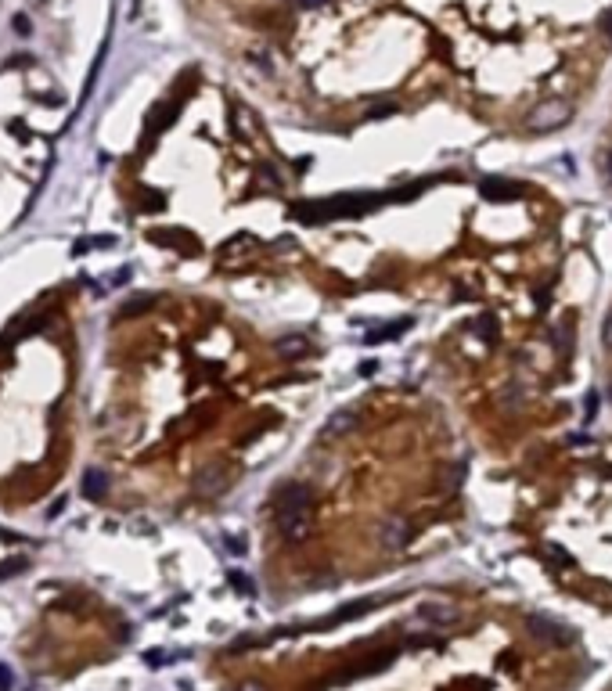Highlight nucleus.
I'll return each instance as SVG.
<instances>
[{"label": "nucleus", "mask_w": 612, "mask_h": 691, "mask_svg": "<svg viewBox=\"0 0 612 691\" xmlns=\"http://www.w3.org/2000/svg\"><path fill=\"white\" fill-rule=\"evenodd\" d=\"M151 296H134V299H127L123 306H119V314L116 317H123V321H134V317H141V314H148L151 310Z\"/></svg>", "instance_id": "15"}, {"label": "nucleus", "mask_w": 612, "mask_h": 691, "mask_svg": "<svg viewBox=\"0 0 612 691\" xmlns=\"http://www.w3.org/2000/svg\"><path fill=\"white\" fill-rule=\"evenodd\" d=\"M231 584H235V587H238L242 594H249V591H252V584L245 580V572H231Z\"/></svg>", "instance_id": "24"}, {"label": "nucleus", "mask_w": 612, "mask_h": 691, "mask_svg": "<svg viewBox=\"0 0 612 691\" xmlns=\"http://www.w3.org/2000/svg\"><path fill=\"white\" fill-rule=\"evenodd\" d=\"M608 396H612V382H608Z\"/></svg>", "instance_id": "34"}, {"label": "nucleus", "mask_w": 612, "mask_h": 691, "mask_svg": "<svg viewBox=\"0 0 612 691\" xmlns=\"http://www.w3.org/2000/svg\"><path fill=\"white\" fill-rule=\"evenodd\" d=\"M476 335H479V338H486V342H493V338H497V324H493V317H479V321H476Z\"/></svg>", "instance_id": "20"}, {"label": "nucleus", "mask_w": 612, "mask_h": 691, "mask_svg": "<svg viewBox=\"0 0 612 691\" xmlns=\"http://www.w3.org/2000/svg\"><path fill=\"white\" fill-rule=\"evenodd\" d=\"M378 601L375 598H364V601H353V605H346V609H339V612H331L324 623H317L321 630H331V626H339V623H350V619H357V616H364V612H371Z\"/></svg>", "instance_id": "11"}, {"label": "nucleus", "mask_w": 612, "mask_h": 691, "mask_svg": "<svg viewBox=\"0 0 612 691\" xmlns=\"http://www.w3.org/2000/svg\"><path fill=\"white\" fill-rule=\"evenodd\" d=\"M569 115H573V108H569L566 101H540V105L530 112V130H533V134H551V130L566 127Z\"/></svg>", "instance_id": "3"}, {"label": "nucleus", "mask_w": 612, "mask_h": 691, "mask_svg": "<svg viewBox=\"0 0 612 691\" xmlns=\"http://www.w3.org/2000/svg\"><path fill=\"white\" fill-rule=\"evenodd\" d=\"M292 220L299 223H321V220H335V213H331V202H296L289 209Z\"/></svg>", "instance_id": "8"}, {"label": "nucleus", "mask_w": 612, "mask_h": 691, "mask_svg": "<svg viewBox=\"0 0 612 691\" xmlns=\"http://www.w3.org/2000/svg\"><path fill=\"white\" fill-rule=\"evenodd\" d=\"M357 422H360V414H357V411H350V407L335 411V414L328 418V425H324V439H339V436L353 432V429H357Z\"/></svg>", "instance_id": "9"}, {"label": "nucleus", "mask_w": 612, "mask_h": 691, "mask_svg": "<svg viewBox=\"0 0 612 691\" xmlns=\"http://www.w3.org/2000/svg\"><path fill=\"white\" fill-rule=\"evenodd\" d=\"M479 195L486 202H508V198H519L522 195V184L500 181V177H486V181H479Z\"/></svg>", "instance_id": "7"}, {"label": "nucleus", "mask_w": 612, "mask_h": 691, "mask_svg": "<svg viewBox=\"0 0 612 691\" xmlns=\"http://www.w3.org/2000/svg\"><path fill=\"white\" fill-rule=\"evenodd\" d=\"M26 569H29V558H8L0 565V580H11L15 572H26Z\"/></svg>", "instance_id": "18"}, {"label": "nucleus", "mask_w": 612, "mask_h": 691, "mask_svg": "<svg viewBox=\"0 0 612 691\" xmlns=\"http://www.w3.org/2000/svg\"><path fill=\"white\" fill-rule=\"evenodd\" d=\"M227 551L242 555V551H245V540H242V537H231V540H227Z\"/></svg>", "instance_id": "30"}, {"label": "nucleus", "mask_w": 612, "mask_h": 691, "mask_svg": "<svg viewBox=\"0 0 612 691\" xmlns=\"http://www.w3.org/2000/svg\"><path fill=\"white\" fill-rule=\"evenodd\" d=\"M173 115H177V108L173 105H159L155 112H151V123H148V137H155V134H162L166 127L173 123Z\"/></svg>", "instance_id": "14"}, {"label": "nucleus", "mask_w": 612, "mask_h": 691, "mask_svg": "<svg viewBox=\"0 0 612 691\" xmlns=\"http://www.w3.org/2000/svg\"><path fill=\"white\" fill-rule=\"evenodd\" d=\"M418 616L432 626H451V623L461 619V612L451 601H425V605H418Z\"/></svg>", "instance_id": "6"}, {"label": "nucleus", "mask_w": 612, "mask_h": 691, "mask_svg": "<svg viewBox=\"0 0 612 691\" xmlns=\"http://www.w3.org/2000/svg\"><path fill=\"white\" fill-rule=\"evenodd\" d=\"M263 641H267V638H259V633H242V638H235L227 648H231V652H245V648H256V645H263Z\"/></svg>", "instance_id": "19"}, {"label": "nucleus", "mask_w": 612, "mask_h": 691, "mask_svg": "<svg viewBox=\"0 0 612 691\" xmlns=\"http://www.w3.org/2000/svg\"><path fill=\"white\" fill-rule=\"evenodd\" d=\"M605 173H608V181H612V151H605Z\"/></svg>", "instance_id": "33"}, {"label": "nucleus", "mask_w": 612, "mask_h": 691, "mask_svg": "<svg viewBox=\"0 0 612 691\" xmlns=\"http://www.w3.org/2000/svg\"><path fill=\"white\" fill-rule=\"evenodd\" d=\"M162 659H166V655H162L159 648H151V652H144V663H148V666H162Z\"/></svg>", "instance_id": "29"}, {"label": "nucleus", "mask_w": 612, "mask_h": 691, "mask_svg": "<svg viewBox=\"0 0 612 691\" xmlns=\"http://www.w3.org/2000/svg\"><path fill=\"white\" fill-rule=\"evenodd\" d=\"M601 342H605L608 350H612V314L605 317V328H601Z\"/></svg>", "instance_id": "28"}, {"label": "nucleus", "mask_w": 612, "mask_h": 691, "mask_svg": "<svg viewBox=\"0 0 612 691\" xmlns=\"http://www.w3.org/2000/svg\"><path fill=\"white\" fill-rule=\"evenodd\" d=\"M11 680H15V677H11V670H8L4 663H0V691H8V687H11Z\"/></svg>", "instance_id": "27"}, {"label": "nucleus", "mask_w": 612, "mask_h": 691, "mask_svg": "<svg viewBox=\"0 0 612 691\" xmlns=\"http://www.w3.org/2000/svg\"><path fill=\"white\" fill-rule=\"evenodd\" d=\"M166 202H162V195L159 191H148V195H141V209H151V213H159Z\"/></svg>", "instance_id": "21"}, {"label": "nucleus", "mask_w": 612, "mask_h": 691, "mask_svg": "<svg viewBox=\"0 0 612 691\" xmlns=\"http://www.w3.org/2000/svg\"><path fill=\"white\" fill-rule=\"evenodd\" d=\"M601 29H605V33H608V36H612V8H608V11H605V15H601Z\"/></svg>", "instance_id": "31"}, {"label": "nucleus", "mask_w": 612, "mask_h": 691, "mask_svg": "<svg viewBox=\"0 0 612 691\" xmlns=\"http://www.w3.org/2000/svg\"><path fill=\"white\" fill-rule=\"evenodd\" d=\"M393 112H397V105H393V101H385V105H375L367 115H371V119H385V115H393Z\"/></svg>", "instance_id": "22"}, {"label": "nucleus", "mask_w": 612, "mask_h": 691, "mask_svg": "<svg viewBox=\"0 0 612 691\" xmlns=\"http://www.w3.org/2000/svg\"><path fill=\"white\" fill-rule=\"evenodd\" d=\"M299 515H313V493L303 483H285L274 493V523H281V518H299Z\"/></svg>", "instance_id": "1"}, {"label": "nucleus", "mask_w": 612, "mask_h": 691, "mask_svg": "<svg viewBox=\"0 0 612 691\" xmlns=\"http://www.w3.org/2000/svg\"><path fill=\"white\" fill-rule=\"evenodd\" d=\"M526 623H530V630H533V638H540V641H547V645H573V626H566V623H559V619H551V616H544V612L530 616Z\"/></svg>", "instance_id": "4"}, {"label": "nucleus", "mask_w": 612, "mask_h": 691, "mask_svg": "<svg viewBox=\"0 0 612 691\" xmlns=\"http://www.w3.org/2000/svg\"><path fill=\"white\" fill-rule=\"evenodd\" d=\"M277 530H281V537H285V540H292V544H303V540L313 533V515L281 518V523H277Z\"/></svg>", "instance_id": "10"}, {"label": "nucleus", "mask_w": 612, "mask_h": 691, "mask_svg": "<svg viewBox=\"0 0 612 691\" xmlns=\"http://www.w3.org/2000/svg\"><path fill=\"white\" fill-rule=\"evenodd\" d=\"M159 245H173V249H184V252H195L198 245L191 242V238H184V235H151Z\"/></svg>", "instance_id": "16"}, {"label": "nucleus", "mask_w": 612, "mask_h": 691, "mask_svg": "<svg viewBox=\"0 0 612 691\" xmlns=\"http://www.w3.org/2000/svg\"><path fill=\"white\" fill-rule=\"evenodd\" d=\"M104 490H108V476L101 468H87L83 472V493L87 497H104Z\"/></svg>", "instance_id": "13"}, {"label": "nucleus", "mask_w": 612, "mask_h": 691, "mask_svg": "<svg viewBox=\"0 0 612 691\" xmlns=\"http://www.w3.org/2000/svg\"><path fill=\"white\" fill-rule=\"evenodd\" d=\"M195 490L198 497H220L231 490V465L227 461H205L195 476Z\"/></svg>", "instance_id": "2"}, {"label": "nucleus", "mask_w": 612, "mask_h": 691, "mask_svg": "<svg viewBox=\"0 0 612 691\" xmlns=\"http://www.w3.org/2000/svg\"><path fill=\"white\" fill-rule=\"evenodd\" d=\"M259 181H267V188H274V191L285 188V177H281V173H277V166H270V162L259 166Z\"/></svg>", "instance_id": "17"}, {"label": "nucleus", "mask_w": 612, "mask_h": 691, "mask_svg": "<svg viewBox=\"0 0 612 691\" xmlns=\"http://www.w3.org/2000/svg\"><path fill=\"white\" fill-rule=\"evenodd\" d=\"M584 414H587V418L598 414V392H587V400H584Z\"/></svg>", "instance_id": "23"}, {"label": "nucleus", "mask_w": 612, "mask_h": 691, "mask_svg": "<svg viewBox=\"0 0 612 691\" xmlns=\"http://www.w3.org/2000/svg\"><path fill=\"white\" fill-rule=\"evenodd\" d=\"M303 8H321V4H328V0H299Z\"/></svg>", "instance_id": "32"}, {"label": "nucleus", "mask_w": 612, "mask_h": 691, "mask_svg": "<svg viewBox=\"0 0 612 691\" xmlns=\"http://www.w3.org/2000/svg\"><path fill=\"white\" fill-rule=\"evenodd\" d=\"M411 537H414V526L407 523L404 515H389L385 523L378 526V540H382V547H389V551H404V547L411 544Z\"/></svg>", "instance_id": "5"}, {"label": "nucleus", "mask_w": 612, "mask_h": 691, "mask_svg": "<svg viewBox=\"0 0 612 691\" xmlns=\"http://www.w3.org/2000/svg\"><path fill=\"white\" fill-rule=\"evenodd\" d=\"M11 26H15V33H18V36H29V33H33V29H29V18H26V15H15V22H11Z\"/></svg>", "instance_id": "25"}, {"label": "nucleus", "mask_w": 612, "mask_h": 691, "mask_svg": "<svg viewBox=\"0 0 612 691\" xmlns=\"http://www.w3.org/2000/svg\"><path fill=\"white\" fill-rule=\"evenodd\" d=\"M274 353H277V357H285V360H299V357H306V353H310V342H306L303 335H285V338H277V342H274Z\"/></svg>", "instance_id": "12"}, {"label": "nucleus", "mask_w": 612, "mask_h": 691, "mask_svg": "<svg viewBox=\"0 0 612 691\" xmlns=\"http://www.w3.org/2000/svg\"><path fill=\"white\" fill-rule=\"evenodd\" d=\"M235 691H270V687H267L263 680H242V684H238Z\"/></svg>", "instance_id": "26"}]
</instances>
